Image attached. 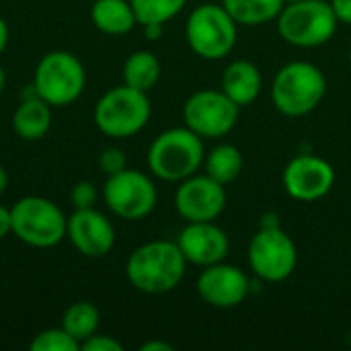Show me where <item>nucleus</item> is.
<instances>
[{
  "label": "nucleus",
  "mask_w": 351,
  "mask_h": 351,
  "mask_svg": "<svg viewBox=\"0 0 351 351\" xmlns=\"http://www.w3.org/2000/svg\"><path fill=\"white\" fill-rule=\"evenodd\" d=\"M152 105L148 93L119 84L109 88L95 105V125L107 138H132L150 121Z\"/></svg>",
  "instance_id": "20e7f679"
},
{
  "label": "nucleus",
  "mask_w": 351,
  "mask_h": 351,
  "mask_svg": "<svg viewBox=\"0 0 351 351\" xmlns=\"http://www.w3.org/2000/svg\"><path fill=\"white\" fill-rule=\"evenodd\" d=\"M206 158L204 138L191 132L187 125L160 132L146 154L150 173L167 183H181L195 175Z\"/></svg>",
  "instance_id": "f03ea898"
},
{
  "label": "nucleus",
  "mask_w": 351,
  "mask_h": 351,
  "mask_svg": "<svg viewBox=\"0 0 351 351\" xmlns=\"http://www.w3.org/2000/svg\"><path fill=\"white\" fill-rule=\"evenodd\" d=\"M331 8L339 23L351 25V0H331Z\"/></svg>",
  "instance_id": "c85d7f7f"
},
{
  "label": "nucleus",
  "mask_w": 351,
  "mask_h": 351,
  "mask_svg": "<svg viewBox=\"0 0 351 351\" xmlns=\"http://www.w3.org/2000/svg\"><path fill=\"white\" fill-rule=\"evenodd\" d=\"M121 76H123V84L148 93L150 88L156 86L160 78V62L152 51L138 49L130 53L128 60L123 62Z\"/></svg>",
  "instance_id": "aec40b11"
},
{
  "label": "nucleus",
  "mask_w": 351,
  "mask_h": 351,
  "mask_svg": "<svg viewBox=\"0 0 351 351\" xmlns=\"http://www.w3.org/2000/svg\"><path fill=\"white\" fill-rule=\"evenodd\" d=\"M6 187H8V173H6V169L0 165V193H4Z\"/></svg>",
  "instance_id": "72a5a7b5"
},
{
  "label": "nucleus",
  "mask_w": 351,
  "mask_h": 351,
  "mask_svg": "<svg viewBox=\"0 0 351 351\" xmlns=\"http://www.w3.org/2000/svg\"><path fill=\"white\" fill-rule=\"evenodd\" d=\"M241 107L220 88L193 93L183 105V121L199 138H224L239 121Z\"/></svg>",
  "instance_id": "9b49d317"
},
{
  "label": "nucleus",
  "mask_w": 351,
  "mask_h": 351,
  "mask_svg": "<svg viewBox=\"0 0 351 351\" xmlns=\"http://www.w3.org/2000/svg\"><path fill=\"white\" fill-rule=\"evenodd\" d=\"M66 237L72 247L88 259L105 257L115 247V228L97 208L74 210L72 216H68Z\"/></svg>",
  "instance_id": "2eb2a0df"
},
{
  "label": "nucleus",
  "mask_w": 351,
  "mask_h": 351,
  "mask_svg": "<svg viewBox=\"0 0 351 351\" xmlns=\"http://www.w3.org/2000/svg\"><path fill=\"white\" fill-rule=\"evenodd\" d=\"M29 350L33 351H78L80 343L60 325L51 329L39 331L33 341L29 343Z\"/></svg>",
  "instance_id": "393cba45"
},
{
  "label": "nucleus",
  "mask_w": 351,
  "mask_h": 351,
  "mask_svg": "<svg viewBox=\"0 0 351 351\" xmlns=\"http://www.w3.org/2000/svg\"><path fill=\"white\" fill-rule=\"evenodd\" d=\"M90 23L105 35H125L138 25V19L130 0H95Z\"/></svg>",
  "instance_id": "6ab92c4d"
},
{
  "label": "nucleus",
  "mask_w": 351,
  "mask_h": 351,
  "mask_svg": "<svg viewBox=\"0 0 351 351\" xmlns=\"http://www.w3.org/2000/svg\"><path fill=\"white\" fill-rule=\"evenodd\" d=\"M282 183L292 199L311 204L329 195L335 185V169L321 156L298 154L286 165Z\"/></svg>",
  "instance_id": "ddd939ff"
},
{
  "label": "nucleus",
  "mask_w": 351,
  "mask_h": 351,
  "mask_svg": "<svg viewBox=\"0 0 351 351\" xmlns=\"http://www.w3.org/2000/svg\"><path fill=\"white\" fill-rule=\"evenodd\" d=\"M226 208V189L210 175H191L175 191V210L185 222H214Z\"/></svg>",
  "instance_id": "f8f14e48"
},
{
  "label": "nucleus",
  "mask_w": 351,
  "mask_h": 351,
  "mask_svg": "<svg viewBox=\"0 0 351 351\" xmlns=\"http://www.w3.org/2000/svg\"><path fill=\"white\" fill-rule=\"evenodd\" d=\"M142 351H173V346L171 343H165V341H148V343H144Z\"/></svg>",
  "instance_id": "2f4dec72"
},
{
  "label": "nucleus",
  "mask_w": 351,
  "mask_h": 351,
  "mask_svg": "<svg viewBox=\"0 0 351 351\" xmlns=\"http://www.w3.org/2000/svg\"><path fill=\"white\" fill-rule=\"evenodd\" d=\"M185 37L195 56L216 62L234 49L239 25L222 4L208 2L191 10L185 25Z\"/></svg>",
  "instance_id": "6e6552de"
},
{
  "label": "nucleus",
  "mask_w": 351,
  "mask_h": 351,
  "mask_svg": "<svg viewBox=\"0 0 351 351\" xmlns=\"http://www.w3.org/2000/svg\"><path fill=\"white\" fill-rule=\"evenodd\" d=\"M12 234V222H10V208L0 206V241Z\"/></svg>",
  "instance_id": "c756f323"
},
{
  "label": "nucleus",
  "mask_w": 351,
  "mask_h": 351,
  "mask_svg": "<svg viewBox=\"0 0 351 351\" xmlns=\"http://www.w3.org/2000/svg\"><path fill=\"white\" fill-rule=\"evenodd\" d=\"M138 25H165L175 19L185 6L187 0H130Z\"/></svg>",
  "instance_id": "b1692460"
},
{
  "label": "nucleus",
  "mask_w": 351,
  "mask_h": 351,
  "mask_svg": "<svg viewBox=\"0 0 351 351\" xmlns=\"http://www.w3.org/2000/svg\"><path fill=\"white\" fill-rule=\"evenodd\" d=\"M191 265L208 267L228 257V234L214 222H187L175 241Z\"/></svg>",
  "instance_id": "dca6fc26"
},
{
  "label": "nucleus",
  "mask_w": 351,
  "mask_h": 351,
  "mask_svg": "<svg viewBox=\"0 0 351 351\" xmlns=\"http://www.w3.org/2000/svg\"><path fill=\"white\" fill-rule=\"evenodd\" d=\"M206 175L222 185L232 183L243 171V154L234 144H218L204 158Z\"/></svg>",
  "instance_id": "4be33fe9"
},
{
  "label": "nucleus",
  "mask_w": 351,
  "mask_h": 351,
  "mask_svg": "<svg viewBox=\"0 0 351 351\" xmlns=\"http://www.w3.org/2000/svg\"><path fill=\"white\" fill-rule=\"evenodd\" d=\"M195 290L199 298L214 308H234L249 296L251 282L241 267L220 261L202 269Z\"/></svg>",
  "instance_id": "4468645a"
},
{
  "label": "nucleus",
  "mask_w": 351,
  "mask_h": 351,
  "mask_svg": "<svg viewBox=\"0 0 351 351\" xmlns=\"http://www.w3.org/2000/svg\"><path fill=\"white\" fill-rule=\"evenodd\" d=\"M80 350L82 351H123V343L117 341L115 337L111 335H90L86 341L80 343Z\"/></svg>",
  "instance_id": "cd10ccee"
},
{
  "label": "nucleus",
  "mask_w": 351,
  "mask_h": 351,
  "mask_svg": "<svg viewBox=\"0 0 351 351\" xmlns=\"http://www.w3.org/2000/svg\"><path fill=\"white\" fill-rule=\"evenodd\" d=\"M187 269V259L183 257L175 241H148L134 249L125 263L128 282L144 294H167L175 290Z\"/></svg>",
  "instance_id": "f257e3e1"
},
{
  "label": "nucleus",
  "mask_w": 351,
  "mask_h": 351,
  "mask_svg": "<svg viewBox=\"0 0 351 351\" xmlns=\"http://www.w3.org/2000/svg\"><path fill=\"white\" fill-rule=\"evenodd\" d=\"M327 93L323 70L311 62H290L282 66L271 82V101L286 117H302L313 113Z\"/></svg>",
  "instance_id": "7ed1b4c3"
},
{
  "label": "nucleus",
  "mask_w": 351,
  "mask_h": 351,
  "mask_svg": "<svg viewBox=\"0 0 351 351\" xmlns=\"http://www.w3.org/2000/svg\"><path fill=\"white\" fill-rule=\"evenodd\" d=\"M99 325H101V313L93 302H86V300L70 304L62 315V327L78 343H82L90 335H95L99 331Z\"/></svg>",
  "instance_id": "5701e85b"
},
{
  "label": "nucleus",
  "mask_w": 351,
  "mask_h": 351,
  "mask_svg": "<svg viewBox=\"0 0 351 351\" xmlns=\"http://www.w3.org/2000/svg\"><path fill=\"white\" fill-rule=\"evenodd\" d=\"M162 27H165V25H144V35H146L150 41H156V39H160V35H162Z\"/></svg>",
  "instance_id": "7c9ffc66"
},
{
  "label": "nucleus",
  "mask_w": 351,
  "mask_h": 351,
  "mask_svg": "<svg viewBox=\"0 0 351 351\" xmlns=\"http://www.w3.org/2000/svg\"><path fill=\"white\" fill-rule=\"evenodd\" d=\"M99 199L97 187L90 181H78L72 191H70V204L74 206V210H86V208H95Z\"/></svg>",
  "instance_id": "bb28decb"
},
{
  "label": "nucleus",
  "mask_w": 351,
  "mask_h": 351,
  "mask_svg": "<svg viewBox=\"0 0 351 351\" xmlns=\"http://www.w3.org/2000/svg\"><path fill=\"white\" fill-rule=\"evenodd\" d=\"M286 0H222V6L237 21V25L259 27L282 12Z\"/></svg>",
  "instance_id": "412c9836"
},
{
  "label": "nucleus",
  "mask_w": 351,
  "mask_h": 351,
  "mask_svg": "<svg viewBox=\"0 0 351 351\" xmlns=\"http://www.w3.org/2000/svg\"><path fill=\"white\" fill-rule=\"evenodd\" d=\"M103 199L117 218L121 220H142L150 216L158 202V191L154 181L138 171V169H123L107 177L103 185Z\"/></svg>",
  "instance_id": "9d476101"
},
{
  "label": "nucleus",
  "mask_w": 351,
  "mask_h": 351,
  "mask_svg": "<svg viewBox=\"0 0 351 351\" xmlns=\"http://www.w3.org/2000/svg\"><path fill=\"white\" fill-rule=\"evenodd\" d=\"M4 88H6V72H4V68L0 66V95H2Z\"/></svg>",
  "instance_id": "f704fd0d"
},
{
  "label": "nucleus",
  "mask_w": 351,
  "mask_h": 351,
  "mask_svg": "<svg viewBox=\"0 0 351 351\" xmlns=\"http://www.w3.org/2000/svg\"><path fill=\"white\" fill-rule=\"evenodd\" d=\"M99 169L103 171V175L111 177L115 173H121L123 169H128V156L121 148L117 146H109L99 154Z\"/></svg>",
  "instance_id": "a878e982"
},
{
  "label": "nucleus",
  "mask_w": 351,
  "mask_h": 351,
  "mask_svg": "<svg viewBox=\"0 0 351 351\" xmlns=\"http://www.w3.org/2000/svg\"><path fill=\"white\" fill-rule=\"evenodd\" d=\"M263 88V76L257 64L251 60H234L224 68L222 90L239 105H251L259 99Z\"/></svg>",
  "instance_id": "f3484780"
},
{
  "label": "nucleus",
  "mask_w": 351,
  "mask_h": 351,
  "mask_svg": "<svg viewBox=\"0 0 351 351\" xmlns=\"http://www.w3.org/2000/svg\"><path fill=\"white\" fill-rule=\"evenodd\" d=\"M350 64H351V49H350Z\"/></svg>",
  "instance_id": "e433bc0d"
},
{
  "label": "nucleus",
  "mask_w": 351,
  "mask_h": 351,
  "mask_svg": "<svg viewBox=\"0 0 351 351\" xmlns=\"http://www.w3.org/2000/svg\"><path fill=\"white\" fill-rule=\"evenodd\" d=\"M8 37H10L8 25H6V21L0 16V56H2V51L6 49V45H8Z\"/></svg>",
  "instance_id": "473e14b6"
},
{
  "label": "nucleus",
  "mask_w": 351,
  "mask_h": 351,
  "mask_svg": "<svg viewBox=\"0 0 351 351\" xmlns=\"http://www.w3.org/2000/svg\"><path fill=\"white\" fill-rule=\"evenodd\" d=\"M286 2H296V0H286Z\"/></svg>",
  "instance_id": "c9c22d12"
},
{
  "label": "nucleus",
  "mask_w": 351,
  "mask_h": 351,
  "mask_svg": "<svg viewBox=\"0 0 351 351\" xmlns=\"http://www.w3.org/2000/svg\"><path fill=\"white\" fill-rule=\"evenodd\" d=\"M263 220L265 222L249 243L247 257L259 280L278 284L294 274L298 265V249L292 237L278 222H267V218Z\"/></svg>",
  "instance_id": "1a4fd4ad"
},
{
  "label": "nucleus",
  "mask_w": 351,
  "mask_h": 351,
  "mask_svg": "<svg viewBox=\"0 0 351 351\" xmlns=\"http://www.w3.org/2000/svg\"><path fill=\"white\" fill-rule=\"evenodd\" d=\"M51 105L39 97L21 99L12 113V130L21 140L35 142L41 140L51 128Z\"/></svg>",
  "instance_id": "a211bd4d"
},
{
  "label": "nucleus",
  "mask_w": 351,
  "mask_h": 351,
  "mask_svg": "<svg viewBox=\"0 0 351 351\" xmlns=\"http://www.w3.org/2000/svg\"><path fill=\"white\" fill-rule=\"evenodd\" d=\"M280 37L294 47L325 45L337 31V16L327 0L286 2L278 14Z\"/></svg>",
  "instance_id": "0eeeda50"
},
{
  "label": "nucleus",
  "mask_w": 351,
  "mask_h": 351,
  "mask_svg": "<svg viewBox=\"0 0 351 351\" xmlns=\"http://www.w3.org/2000/svg\"><path fill=\"white\" fill-rule=\"evenodd\" d=\"M10 222L12 234L21 243L33 249H51L64 241L68 216L47 197L25 195L10 208Z\"/></svg>",
  "instance_id": "39448f33"
},
{
  "label": "nucleus",
  "mask_w": 351,
  "mask_h": 351,
  "mask_svg": "<svg viewBox=\"0 0 351 351\" xmlns=\"http://www.w3.org/2000/svg\"><path fill=\"white\" fill-rule=\"evenodd\" d=\"M31 84L35 86L37 97L47 105L68 107L84 93L86 72L72 51L53 49L37 62Z\"/></svg>",
  "instance_id": "423d86ee"
}]
</instances>
